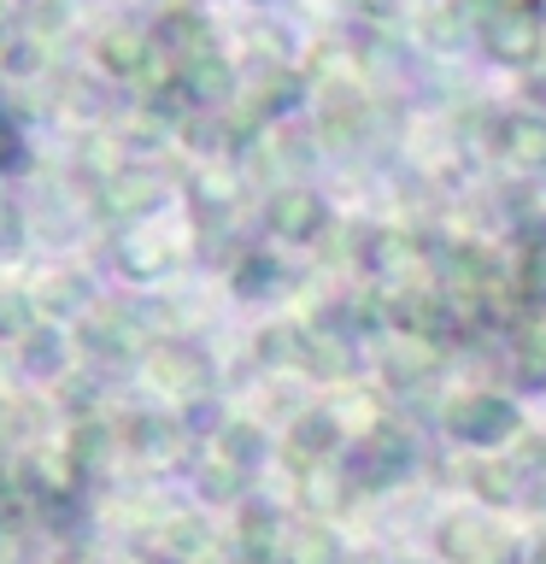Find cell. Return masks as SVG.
I'll use <instances>...</instances> for the list:
<instances>
[{"mask_svg": "<svg viewBox=\"0 0 546 564\" xmlns=\"http://www.w3.org/2000/svg\"><path fill=\"white\" fill-rule=\"evenodd\" d=\"M540 564H546V553H540Z\"/></svg>", "mask_w": 546, "mask_h": 564, "instance_id": "obj_1", "label": "cell"}]
</instances>
